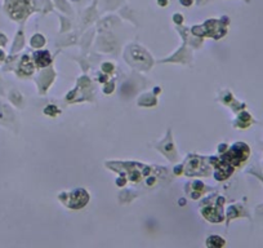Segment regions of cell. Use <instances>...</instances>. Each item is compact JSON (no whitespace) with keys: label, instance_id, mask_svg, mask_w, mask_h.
<instances>
[{"label":"cell","instance_id":"cell-1","mask_svg":"<svg viewBox=\"0 0 263 248\" xmlns=\"http://www.w3.org/2000/svg\"><path fill=\"white\" fill-rule=\"evenodd\" d=\"M28 10L27 0H15L13 1V7L10 8V14L14 18H22Z\"/></svg>","mask_w":263,"mask_h":248},{"label":"cell","instance_id":"cell-2","mask_svg":"<svg viewBox=\"0 0 263 248\" xmlns=\"http://www.w3.org/2000/svg\"><path fill=\"white\" fill-rule=\"evenodd\" d=\"M35 61H36V65L40 67L43 66H48L50 63V56L46 51H41V52H36L35 53Z\"/></svg>","mask_w":263,"mask_h":248}]
</instances>
